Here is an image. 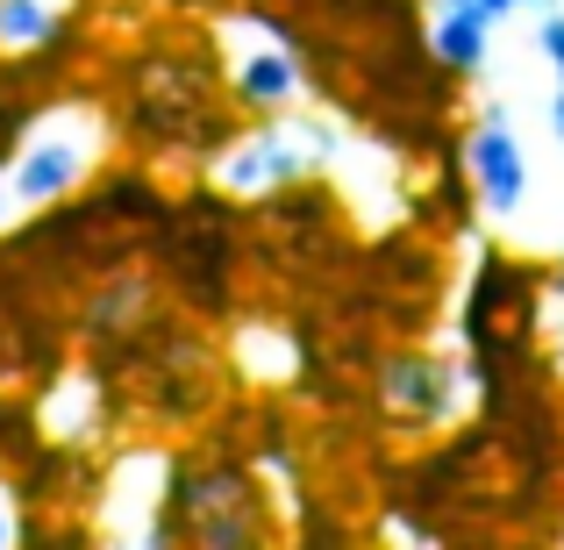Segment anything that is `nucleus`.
<instances>
[{"label": "nucleus", "mask_w": 564, "mask_h": 550, "mask_svg": "<svg viewBox=\"0 0 564 550\" xmlns=\"http://www.w3.org/2000/svg\"><path fill=\"white\" fill-rule=\"evenodd\" d=\"M108 115L94 108V100H43V108H29L22 137H14L8 151V193L14 207H29V215H51L57 201H72L86 180L100 172V158H108Z\"/></svg>", "instance_id": "obj_1"}, {"label": "nucleus", "mask_w": 564, "mask_h": 550, "mask_svg": "<svg viewBox=\"0 0 564 550\" xmlns=\"http://www.w3.org/2000/svg\"><path fill=\"white\" fill-rule=\"evenodd\" d=\"M336 158V129L329 122H307L301 108L286 115H258V129H229V137L207 151V172L229 201H272L293 180L322 172Z\"/></svg>", "instance_id": "obj_2"}, {"label": "nucleus", "mask_w": 564, "mask_h": 550, "mask_svg": "<svg viewBox=\"0 0 564 550\" xmlns=\"http://www.w3.org/2000/svg\"><path fill=\"white\" fill-rule=\"evenodd\" d=\"M372 393H379V414L393 429H408V436H429V429H451L457 414H465L471 400V365L451 358V351H393V358H379L372 371Z\"/></svg>", "instance_id": "obj_3"}, {"label": "nucleus", "mask_w": 564, "mask_h": 550, "mask_svg": "<svg viewBox=\"0 0 564 550\" xmlns=\"http://www.w3.org/2000/svg\"><path fill=\"white\" fill-rule=\"evenodd\" d=\"M272 515L258 508V486L236 465H172V500H165V537L180 543H243L264 537Z\"/></svg>", "instance_id": "obj_4"}, {"label": "nucleus", "mask_w": 564, "mask_h": 550, "mask_svg": "<svg viewBox=\"0 0 564 550\" xmlns=\"http://www.w3.org/2000/svg\"><path fill=\"white\" fill-rule=\"evenodd\" d=\"M307 94L301 43L286 36V22H236L229 29V100L243 115H286Z\"/></svg>", "instance_id": "obj_5"}, {"label": "nucleus", "mask_w": 564, "mask_h": 550, "mask_svg": "<svg viewBox=\"0 0 564 550\" xmlns=\"http://www.w3.org/2000/svg\"><path fill=\"white\" fill-rule=\"evenodd\" d=\"M457 165H465V186H471V207L508 222L529 193V158H522V137H514L508 108H486L479 129L457 143Z\"/></svg>", "instance_id": "obj_6"}, {"label": "nucleus", "mask_w": 564, "mask_h": 550, "mask_svg": "<svg viewBox=\"0 0 564 550\" xmlns=\"http://www.w3.org/2000/svg\"><path fill=\"white\" fill-rule=\"evenodd\" d=\"M486 51H494V14L479 8V0H436V14H429V65L436 72H479Z\"/></svg>", "instance_id": "obj_7"}, {"label": "nucleus", "mask_w": 564, "mask_h": 550, "mask_svg": "<svg viewBox=\"0 0 564 550\" xmlns=\"http://www.w3.org/2000/svg\"><path fill=\"white\" fill-rule=\"evenodd\" d=\"M72 29V0H0V57H43Z\"/></svg>", "instance_id": "obj_8"}, {"label": "nucleus", "mask_w": 564, "mask_h": 550, "mask_svg": "<svg viewBox=\"0 0 564 550\" xmlns=\"http://www.w3.org/2000/svg\"><path fill=\"white\" fill-rule=\"evenodd\" d=\"M536 51H543V65L564 79V8H551V14L536 22Z\"/></svg>", "instance_id": "obj_9"}, {"label": "nucleus", "mask_w": 564, "mask_h": 550, "mask_svg": "<svg viewBox=\"0 0 564 550\" xmlns=\"http://www.w3.org/2000/svg\"><path fill=\"white\" fill-rule=\"evenodd\" d=\"M14 537H22V515H14V494L0 486V550H8Z\"/></svg>", "instance_id": "obj_10"}, {"label": "nucleus", "mask_w": 564, "mask_h": 550, "mask_svg": "<svg viewBox=\"0 0 564 550\" xmlns=\"http://www.w3.org/2000/svg\"><path fill=\"white\" fill-rule=\"evenodd\" d=\"M479 8H486V14H494V22H508V14H522V8H529V0H479Z\"/></svg>", "instance_id": "obj_11"}, {"label": "nucleus", "mask_w": 564, "mask_h": 550, "mask_svg": "<svg viewBox=\"0 0 564 550\" xmlns=\"http://www.w3.org/2000/svg\"><path fill=\"white\" fill-rule=\"evenodd\" d=\"M14 222V193H8V165H0V229Z\"/></svg>", "instance_id": "obj_12"}, {"label": "nucleus", "mask_w": 564, "mask_h": 550, "mask_svg": "<svg viewBox=\"0 0 564 550\" xmlns=\"http://www.w3.org/2000/svg\"><path fill=\"white\" fill-rule=\"evenodd\" d=\"M551 129H557V143H564V79H557V94H551Z\"/></svg>", "instance_id": "obj_13"}, {"label": "nucleus", "mask_w": 564, "mask_h": 550, "mask_svg": "<svg viewBox=\"0 0 564 550\" xmlns=\"http://www.w3.org/2000/svg\"><path fill=\"white\" fill-rule=\"evenodd\" d=\"M557 279H564V250H557Z\"/></svg>", "instance_id": "obj_14"}]
</instances>
